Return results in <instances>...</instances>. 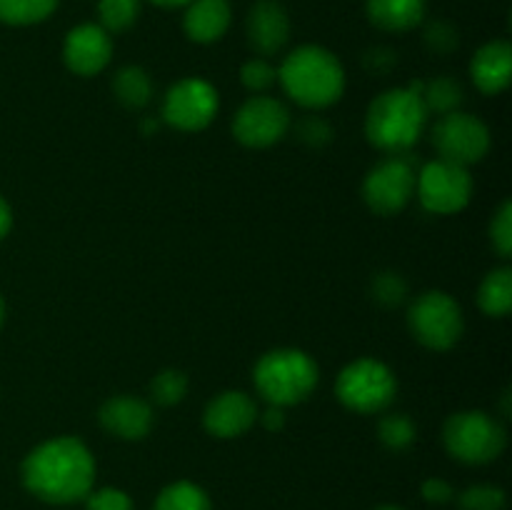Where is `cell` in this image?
<instances>
[{
    "label": "cell",
    "instance_id": "74e56055",
    "mask_svg": "<svg viewBox=\"0 0 512 510\" xmlns=\"http://www.w3.org/2000/svg\"><path fill=\"white\" fill-rule=\"evenodd\" d=\"M10 225H13V213H10V205L0 195V240L10 233Z\"/></svg>",
    "mask_w": 512,
    "mask_h": 510
},
{
    "label": "cell",
    "instance_id": "e0dca14e",
    "mask_svg": "<svg viewBox=\"0 0 512 510\" xmlns=\"http://www.w3.org/2000/svg\"><path fill=\"white\" fill-rule=\"evenodd\" d=\"M512 73V48L505 40H493L485 43L470 63V75L480 93L498 95L510 85Z\"/></svg>",
    "mask_w": 512,
    "mask_h": 510
},
{
    "label": "cell",
    "instance_id": "d6986e66",
    "mask_svg": "<svg viewBox=\"0 0 512 510\" xmlns=\"http://www.w3.org/2000/svg\"><path fill=\"white\" fill-rule=\"evenodd\" d=\"M370 23L388 33H405L425 18V0H368Z\"/></svg>",
    "mask_w": 512,
    "mask_h": 510
},
{
    "label": "cell",
    "instance_id": "4316f807",
    "mask_svg": "<svg viewBox=\"0 0 512 510\" xmlns=\"http://www.w3.org/2000/svg\"><path fill=\"white\" fill-rule=\"evenodd\" d=\"M188 393V378L180 370H160L150 383V395L158 405H178Z\"/></svg>",
    "mask_w": 512,
    "mask_h": 510
},
{
    "label": "cell",
    "instance_id": "5bb4252c",
    "mask_svg": "<svg viewBox=\"0 0 512 510\" xmlns=\"http://www.w3.org/2000/svg\"><path fill=\"white\" fill-rule=\"evenodd\" d=\"M258 420V405L243 390H225L210 400L203 413V425L215 438H240Z\"/></svg>",
    "mask_w": 512,
    "mask_h": 510
},
{
    "label": "cell",
    "instance_id": "1f68e13d",
    "mask_svg": "<svg viewBox=\"0 0 512 510\" xmlns=\"http://www.w3.org/2000/svg\"><path fill=\"white\" fill-rule=\"evenodd\" d=\"M85 510H135L133 500L120 488L90 490L85 495Z\"/></svg>",
    "mask_w": 512,
    "mask_h": 510
},
{
    "label": "cell",
    "instance_id": "5b68a950",
    "mask_svg": "<svg viewBox=\"0 0 512 510\" xmlns=\"http://www.w3.org/2000/svg\"><path fill=\"white\" fill-rule=\"evenodd\" d=\"M443 443L460 463L483 465L503 453L508 435L493 415L483 410H463L445 420Z\"/></svg>",
    "mask_w": 512,
    "mask_h": 510
},
{
    "label": "cell",
    "instance_id": "f546056e",
    "mask_svg": "<svg viewBox=\"0 0 512 510\" xmlns=\"http://www.w3.org/2000/svg\"><path fill=\"white\" fill-rule=\"evenodd\" d=\"M408 295V283L403 280V275L398 273H380L378 278L373 280V298L378 300L385 308H395L400 305Z\"/></svg>",
    "mask_w": 512,
    "mask_h": 510
},
{
    "label": "cell",
    "instance_id": "83f0119b",
    "mask_svg": "<svg viewBox=\"0 0 512 510\" xmlns=\"http://www.w3.org/2000/svg\"><path fill=\"white\" fill-rule=\"evenodd\" d=\"M460 510H503L505 508V493L498 485H470L460 493L458 498Z\"/></svg>",
    "mask_w": 512,
    "mask_h": 510
},
{
    "label": "cell",
    "instance_id": "ba28073f",
    "mask_svg": "<svg viewBox=\"0 0 512 510\" xmlns=\"http://www.w3.org/2000/svg\"><path fill=\"white\" fill-rule=\"evenodd\" d=\"M415 178H418V170H415V160H410V153L388 155L365 175V205L378 215L400 213L415 195Z\"/></svg>",
    "mask_w": 512,
    "mask_h": 510
},
{
    "label": "cell",
    "instance_id": "6da1fadb",
    "mask_svg": "<svg viewBox=\"0 0 512 510\" xmlns=\"http://www.w3.org/2000/svg\"><path fill=\"white\" fill-rule=\"evenodd\" d=\"M20 475L28 493L45 503H78L93 490L95 458L83 440L63 435L30 450Z\"/></svg>",
    "mask_w": 512,
    "mask_h": 510
},
{
    "label": "cell",
    "instance_id": "7402d4cb",
    "mask_svg": "<svg viewBox=\"0 0 512 510\" xmlns=\"http://www.w3.org/2000/svg\"><path fill=\"white\" fill-rule=\"evenodd\" d=\"M113 93L125 108L140 110L150 103L153 98V83H150V75L145 73L138 65H128V68H120L113 78Z\"/></svg>",
    "mask_w": 512,
    "mask_h": 510
},
{
    "label": "cell",
    "instance_id": "b9f144b4",
    "mask_svg": "<svg viewBox=\"0 0 512 510\" xmlns=\"http://www.w3.org/2000/svg\"><path fill=\"white\" fill-rule=\"evenodd\" d=\"M378 510H400V508H395V505H385V508H378Z\"/></svg>",
    "mask_w": 512,
    "mask_h": 510
},
{
    "label": "cell",
    "instance_id": "52a82bcc",
    "mask_svg": "<svg viewBox=\"0 0 512 510\" xmlns=\"http://www.w3.org/2000/svg\"><path fill=\"white\" fill-rule=\"evenodd\" d=\"M413 338L430 350H450L463 335V310L443 290H428L410 305Z\"/></svg>",
    "mask_w": 512,
    "mask_h": 510
},
{
    "label": "cell",
    "instance_id": "f35d334b",
    "mask_svg": "<svg viewBox=\"0 0 512 510\" xmlns=\"http://www.w3.org/2000/svg\"><path fill=\"white\" fill-rule=\"evenodd\" d=\"M153 3L160 5V8H180V5H188L193 0H153Z\"/></svg>",
    "mask_w": 512,
    "mask_h": 510
},
{
    "label": "cell",
    "instance_id": "8d00e7d4",
    "mask_svg": "<svg viewBox=\"0 0 512 510\" xmlns=\"http://www.w3.org/2000/svg\"><path fill=\"white\" fill-rule=\"evenodd\" d=\"M260 420H263L265 428L273 430V433H278V430H283V425H285V413H283V408H278V405H270V408L260 415Z\"/></svg>",
    "mask_w": 512,
    "mask_h": 510
},
{
    "label": "cell",
    "instance_id": "3957f363",
    "mask_svg": "<svg viewBox=\"0 0 512 510\" xmlns=\"http://www.w3.org/2000/svg\"><path fill=\"white\" fill-rule=\"evenodd\" d=\"M425 123L428 113L420 103V95L410 88H393L370 103L365 115V135L383 153H410L423 135Z\"/></svg>",
    "mask_w": 512,
    "mask_h": 510
},
{
    "label": "cell",
    "instance_id": "ab89813d",
    "mask_svg": "<svg viewBox=\"0 0 512 510\" xmlns=\"http://www.w3.org/2000/svg\"><path fill=\"white\" fill-rule=\"evenodd\" d=\"M155 130H158V123H155V120H145V123H143V135L155 133Z\"/></svg>",
    "mask_w": 512,
    "mask_h": 510
},
{
    "label": "cell",
    "instance_id": "ac0fdd59",
    "mask_svg": "<svg viewBox=\"0 0 512 510\" xmlns=\"http://www.w3.org/2000/svg\"><path fill=\"white\" fill-rule=\"evenodd\" d=\"M230 25L228 0H193L185 10V35L195 43H215Z\"/></svg>",
    "mask_w": 512,
    "mask_h": 510
},
{
    "label": "cell",
    "instance_id": "d6a6232c",
    "mask_svg": "<svg viewBox=\"0 0 512 510\" xmlns=\"http://www.w3.org/2000/svg\"><path fill=\"white\" fill-rule=\"evenodd\" d=\"M458 43V30L450 23H445V20H435V23H430L428 28H425V45H428L433 53L448 55L458 48Z\"/></svg>",
    "mask_w": 512,
    "mask_h": 510
},
{
    "label": "cell",
    "instance_id": "9a60e30c",
    "mask_svg": "<svg viewBox=\"0 0 512 510\" xmlns=\"http://www.w3.org/2000/svg\"><path fill=\"white\" fill-rule=\"evenodd\" d=\"M248 43L260 58L280 53L290 38V18L278 0H258L250 8L248 23Z\"/></svg>",
    "mask_w": 512,
    "mask_h": 510
},
{
    "label": "cell",
    "instance_id": "4fadbf2b",
    "mask_svg": "<svg viewBox=\"0 0 512 510\" xmlns=\"http://www.w3.org/2000/svg\"><path fill=\"white\" fill-rule=\"evenodd\" d=\"M110 55H113V43H110L108 30L100 25L83 23L65 35L63 60L75 75H83V78L98 75L110 63Z\"/></svg>",
    "mask_w": 512,
    "mask_h": 510
},
{
    "label": "cell",
    "instance_id": "44dd1931",
    "mask_svg": "<svg viewBox=\"0 0 512 510\" xmlns=\"http://www.w3.org/2000/svg\"><path fill=\"white\" fill-rule=\"evenodd\" d=\"M478 305L490 318H503L512 308V270L495 268L485 275L478 290Z\"/></svg>",
    "mask_w": 512,
    "mask_h": 510
},
{
    "label": "cell",
    "instance_id": "8992f818",
    "mask_svg": "<svg viewBox=\"0 0 512 510\" xmlns=\"http://www.w3.org/2000/svg\"><path fill=\"white\" fill-rule=\"evenodd\" d=\"M340 403L355 413H380L388 408L398 393L395 373L375 358H360L345 365L335 383Z\"/></svg>",
    "mask_w": 512,
    "mask_h": 510
},
{
    "label": "cell",
    "instance_id": "484cf974",
    "mask_svg": "<svg viewBox=\"0 0 512 510\" xmlns=\"http://www.w3.org/2000/svg\"><path fill=\"white\" fill-rule=\"evenodd\" d=\"M415 423L403 413L385 415L378 425V438L385 448L390 450H405L415 443Z\"/></svg>",
    "mask_w": 512,
    "mask_h": 510
},
{
    "label": "cell",
    "instance_id": "ffe728a7",
    "mask_svg": "<svg viewBox=\"0 0 512 510\" xmlns=\"http://www.w3.org/2000/svg\"><path fill=\"white\" fill-rule=\"evenodd\" d=\"M413 93L420 95V103H423L425 113H435L440 118V115H448V113H455V110H460V105H463V85L458 83L455 78H448V75H443V78H433V80H415V83L408 85Z\"/></svg>",
    "mask_w": 512,
    "mask_h": 510
},
{
    "label": "cell",
    "instance_id": "d590c367",
    "mask_svg": "<svg viewBox=\"0 0 512 510\" xmlns=\"http://www.w3.org/2000/svg\"><path fill=\"white\" fill-rule=\"evenodd\" d=\"M395 53L388 48H375L365 55V65H368L373 73H388V70L395 68Z\"/></svg>",
    "mask_w": 512,
    "mask_h": 510
},
{
    "label": "cell",
    "instance_id": "836d02e7",
    "mask_svg": "<svg viewBox=\"0 0 512 510\" xmlns=\"http://www.w3.org/2000/svg\"><path fill=\"white\" fill-rule=\"evenodd\" d=\"M298 138L308 145H325L330 138H333V128L325 118H318V115H308L298 123Z\"/></svg>",
    "mask_w": 512,
    "mask_h": 510
},
{
    "label": "cell",
    "instance_id": "8fae6325",
    "mask_svg": "<svg viewBox=\"0 0 512 510\" xmlns=\"http://www.w3.org/2000/svg\"><path fill=\"white\" fill-rule=\"evenodd\" d=\"M218 90L200 78L178 80L163 98V120L173 128L195 133L213 123L218 115Z\"/></svg>",
    "mask_w": 512,
    "mask_h": 510
},
{
    "label": "cell",
    "instance_id": "7c38bea8",
    "mask_svg": "<svg viewBox=\"0 0 512 510\" xmlns=\"http://www.w3.org/2000/svg\"><path fill=\"white\" fill-rule=\"evenodd\" d=\"M290 130V113L278 98L253 95L240 105L233 120V135L248 148H270L280 143Z\"/></svg>",
    "mask_w": 512,
    "mask_h": 510
},
{
    "label": "cell",
    "instance_id": "603a6c76",
    "mask_svg": "<svg viewBox=\"0 0 512 510\" xmlns=\"http://www.w3.org/2000/svg\"><path fill=\"white\" fill-rule=\"evenodd\" d=\"M153 510H213L208 493L190 480H178L160 490Z\"/></svg>",
    "mask_w": 512,
    "mask_h": 510
},
{
    "label": "cell",
    "instance_id": "7a4b0ae2",
    "mask_svg": "<svg viewBox=\"0 0 512 510\" xmlns=\"http://www.w3.org/2000/svg\"><path fill=\"white\" fill-rule=\"evenodd\" d=\"M285 93L303 108H328L345 90V70L330 50L320 45L295 48L278 68Z\"/></svg>",
    "mask_w": 512,
    "mask_h": 510
},
{
    "label": "cell",
    "instance_id": "cb8c5ba5",
    "mask_svg": "<svg viewBox=\"0 0 512 510\" xmlns=\"http://www.w3.org/2000/svg\"><path fill=\"white\" fill-rule=\"evenodd\" d=\"M58 0H0V20L8 25H33L48 18Z\"/></svg>",
    "mask_w": 512,
    "mask_h": 510
},
{
    "label": "cell",
    "instance_id": "277c9868",
    "mask_svg": "<svg viewBox=\"0 0 512 510\" xmlns=\"http://www.w3.org/2000/svg\"><path fill=\"white\" fill-rule=\"evenodd\" d=\"M318 365L298 348H278L265 353L253 370L258 393L270 405H298L318 385Z\"/></svg>",
    "mask_w": 512,
    "mask_h": 510
},
{
    "label": "cell",
    "instance_id": "e575fe53",
    "mask_svg": "<svg viewBox=\"0 0 512 510\" xmlns=\"http://www.w3.org/2000/svg\"><path fill=\"white\" fill-rule=\"evenodd\" d=\"M420 493H423V498L433 505H445L455 498L453 485L443 478H428L423 483V490H420Z\"/></svg>",
    "mask_w": 512,
    "mask_h": 510
},
{
    "label": "cell",
    "instance_id": "60d3db41",
    "mask_svg": "<svg viewBox=\"0 0 512 510\" xmlns=\"http://www.w3.org/2000/svg\"><path fill=\"white\" fill-rule=\"evenodd\" d=\"M3 320H5V300L0 298V328H3Z\"/></svg>",
    "mask_w": 512,
    "mask_h": 510
},
{
    "label": "cell",
    "instance_id": "30bf717a",
    "mask_svg": "<svg viewBox=\"0 0 512 510\" xmlns=\"http://www.w3.org/2000/svg\"><path fill=\"white\" fill-rule=\"evenodd\" d=\"M433 145L440 160L468 168L480 163L490 150V130L475 115L455 110V113L440 115L433 125Z\"/></svg>",
    "mask_w": 512,
    "mask_h": 510
},
{
    "label": "cell",
    "instance_id": "4dcf8cb0",
    "mask_svg": "<svg viewBox=\"0 0 512 510\" xmlns=\"http://www.w3.org/2000/svg\"><path fill=\"white\" fill-rule=\"evenodd\" d=\"M490 240H493L495 250L500 258H510L512 253V203L505 200L500 210L495 213L493 223H490Z\"/></svg>",
    "mask_w": 512,
    "mask_h": 510
},
{
    "label": "cell",
    "instance_id": "9c48e42d",
    "mask_svg": "<svg viewBox=\"0 0 512 510\" xmlns=\"http://www.w3.org/2000/svg\"><path fill=\"white\" fill-rule=\"evenodd\" d=\"M415 195H418L428 213H460L470 203V195H473V178H470L468 168H460V165L438 158L418 170Z\"/></svg>",
    "mask_w": 512,
    "mask_h": 510
},
{
    "label": "cell",
    "instance_id": "d4e9b609",
    "mask_svg": "<svg viewBox=\"0 0 512 510\" xmlns=\"http://www.w3.org/2000/svg\"><path fill=\"white\" fill-rule=\"evenodd\" d=\"M98 15L103 23L100 28H105L108 33H120L138 20L140 0H100Z\"/></svg>",
    "mask_w": 512,
    "mask_h": 510
},
{
    "label": "cell",
    "instance_id": "2e32d148",
    "mask_svg": "<svg viewBox=\"0 0 512 510\" xmlns=\"http://www.w3.org/2000/svg\"><path fill=\"white\" fill-rule=\"evenodd\" d=\"M100 425L120 440H143L155 423L153 408L133 395L105 400L98 413Z\"/></svg>",
    "mask_w": 512,
    "mask_h": 510
},
{
    "label": "cell",
    "instance_id": "f1b7e54d",
    "mask_svg": "<svg viewBox=\"0 0 512 510\" xmlns=\"http://www.w3.org/2000/svg\"><path fill=\"white\" fill-rule=\"evenodd\" d=\"M240 80H243V85L250 93H265V90L273 88L275 80H278V68L270 65L265 58H250L248 63L240 68Z\"/></svg>",
    "mask_w": 512,
    "mask_h": 510
}]
</instances>
